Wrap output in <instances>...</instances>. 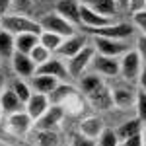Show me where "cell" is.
I'll return each instance as SVG.
<instances>
[{
	"instance_id": "5b68a950",
	"label": "cell",
	"mask_w": 146,
	"mask_h": 146,
	"mask_svg": "<svg viewBox=\"0 0 146 146\" xmlns=\"http://www.w3.org/2000/svg\"><path fill=\"white\" fill-rule=\"evenodd\" d=\"M90 70L100 74V76H105V78H115L121 72V58L96 53V56H94V60L90 64Z\"/></svg>"
},
{
	"instance_id": "7bdbcfd3",
	"label": "cell",
	"mask_w": 146,
	"mask_h": 146,
	"mask_svg": "<svg viewBox=\"0 0 146 146\" xmlns=\"http://www.w3.org/2000/svg\"><path fill=\"white\" fill-rule=\"evenodd\" d=\"M0 146H6V144H0Z\"/></svg>"
},
{
	"instance_id": "74e56055",
	"label": "cell",
	"mask_w": 146,
	"mask_h": 146,
	"mask_svg": "<svg viewBox=\"0 0 146 146\" xmlns=\"http://www.w3.org/2000/svg\"><path fill=\"white\" fill-rule=\"evenodd\" d=\"M6 88V78H4V74H0V92Z\"/></svg>"
},
{
	"instance_id": "44dd1931",
	"label": "cell",
	"mask_w": 146,
	"mask_h": 146,
	"mask_svg": "<svg viewBox=\"0 0 146 146\" xmlns=\"http://www.w3.org/2000/svg\"><path fill=\"white\" fill-rule=\"evenodd\" d=\"M16 53V35H12L10 31H6L4 27L0 29V58L2 60H10Z\"/></svg>"
},
{
	"instance_id": "b9f144b4",
	"label": "cell",
	"mask_w": 146,
	"mask_h": 146,
	"mask_svg": "<svg viewBox=\"0 0 146 146\" xmlns=\"http://www.w3.org/2000/svg\"><path fill=\"white\" fill-rule=\"evenodd\" d=\"M22 2H25V4H27V2H29V0H22Z\"/></svg>"
},
{
	"instance_id": "484cf974",
	"label": "cell",
	"mask_w": 146,
	"mask_h": 146,
	"mask_svg": "<svg viewBox=\"0 0 146 146\" xmlns=\"http://www.w3.org/2000/svg\"><path fill=\"white\" fill-rule=\"evenodd\" d=\"M10 88L16 92V96L23 101V105H25V101L31 98V94H33V88H31V84L29 82H25V78H16L14 82L10 84Z\"/></svg>"
},
{
	"instance_id": "8d00e7d4",
	"label": "cell",
	"mask_w": 146,
	"mask_h": 146,
	"mask_svg": "<svg viewBox=\"0 0 146 146\" xmlns=\"http://www.w3.org/2000/svg\"><path fill=\"white\" fill-rule=\"evenodd\" d=\"M127 4H129V0H117V6L119 8H125L127 10Z\"/></svg>"
},
{
	"instance_id": "7a4b0ae2",
	"label": "cell",
	"mask_w": 146,
	"mask_h": 146,
	"mask_svg": "<svg viewBox=\"0 0 146 146\" xmlns=\"http://www.w3.org/2000/svg\"><path fill=\"white\" fill-rule=\"evenodd\" d=\"M92 45L96 47V53L105 55V56H117V58H121L127 51L133 49L129 41H123V39H111V37H100V35H94Z\"/></svg>"
},
{
	"instance_id": "ab89813d",
	"label": "cell",
	"mask_w": 146,
	"mask_h": 146,
	"mask_svg": "<svg viewBox=\"0 0 146 146\" xmlns=\"http://www.w3.org/2000/svg\"><path fill=\"white\" fill-rule=\"evenodd\" d=\"M72 146H80V140H76V142H74V144H72Z\"/></svg>"
},
{
	"instance_id": "30bf717a",
	"label": "cell",
	"mask_w": 146,
	"mask_h": 146,
	"mask_svg": "<svg viewBox=\"0 0 146 146\" xmlns=\"http://www.w3.org/2000/svg\"><path fill=\"white\" fill-rule=\"evenodd\" d=\"M37 72L39 74H49V76H55L58 78L60 82H68L72 78L70 72H68V66H66V60L60 58V56L53 55L47 62H43L41 66H37Z\"/></svg>"
},
{
	"instance_id": "d590c367",
	"label": "cell",
	"mask_w": 146,
	"mask_h": 146,
	"mask_svg": "<svg viewBox=\"0 0 146 146\" xmlns=\"http://www.w3.org/2000/svg\"><path fill=\"white\" fill-rule=\"evenodd\" d=\"M140 136H142V146H146V123H142V129H140Z\"/></svg>"
},
{
	"instance_id": "60d3db41",
	"label": "cell",
	"mask_w": 146,
	"mask_h": 146,
	"mask_svg": "<svg viewBox=\"0 0 146 146\" xmlns=\"http://www.w3.org/2000/svg\"><path fill=\"white\" fill-rule=\"evenodd\" d=\"M0 29H2V18H0Z\"/></svg>"
},
{
	"instance_id": "ba28073f",
	"label": "cell",
	"mask_w": 146,
	"mask_h": 146,
	"mask_svg": "<svg viewBox=\"0 0 146 146\" xmlns=\"http://www.w3.org/2000/svg\"><path fill=\"white\" fill-rule=\"evenodd\" d=\"M133 23H125V22H113L111 25L105 27H98V29H86L90 35H100V37H111V39H123L127 41L133 35Z\"/></svg>"
},
{
	"instance_id": "7402d4cb",
	"label": "cell",
	"mask_w": 146,
	"mask_h": 146,
	"mask_svg": "<svg viewBox=\"0 0 146 146\" xmlns=\"http://www.w3.org/2000/svg\"><path fill=\"white\" fill-rule=\"evenodd\" d=\"M37 43H39V35H35V33H22V35H16V51H18V53L29 55Z\"/></svg>"
},
{
	"instance_id": "e0dca14e",
	"label": "cell",
	"mask_w": 146,
	"mask_h": 146,
	"mask_svg": "<svg viewBox=\"0 0 146 146\" xmlns=\"http://www.w3.org/2000/svg\"><path fill=\"white\" fill-rule=\"evenodd\" d=\"M55 12H58L62 18H66L68 22H72L76 27L80 23V2L78 0H60L55 6Z\"/></svg>"
},
{
	"instance_id": "3957f363",
	"label": "cell",
	"mask_w": 146,
	"mask_h": 146,
	"mask_svg": "<svg viewBox=\"0 0 146 146\" xmlns=\"http://www.w3.org/2000/svg\"><path fill=\"white\" fill-rule=\"evenodd\" d=\"M39 23H41V27L45 31L58 33L60 37H70V35L76 33V25L72 22H68L66 18H62L58 12H49V14H45L39 20Z\"/></svg>"
},
{
	"instance_id": "4316f807",
	"label": "cell",
	"mask_w": 146,
	"mask_h": 146,
	"mask_svg": "<svg viewBox=\"0 0 146 146\" xmlns=\"http://www.w3.org/2000/svg\"><path fill=\"white\" fill-rule=\"evenodd\" d=\"M29 56H31V60H33L37 66H41L43 62H47V60L53 56V53H51L47 47H43L41 43H37V45L33 47V51L29 53Z\"/></svg>"
},
{
	"instance_id": "1f68e13d",
	"label": "cell",
	"mask_w": 146,
	"mask_h": 146,
	"mask_svg": "<svg viewBox=\"0 0 146 146\" xmlns=\"http://www.w3.org/2000/svg\"><path fill=\"white\" fill-rule=\"evenodd\" d=\"M119 146H142V136H140V133H136V135H133V136H129V138H125V140H121Z\"/></svg>"
},
{
	"instance_id": "277c9868",
	"label": "cell",
	"mask_w": 146,
	"mask_h": 146,
	"mask_svg": "<svg viewBox=\"0 0 146 146\" xmlns=\"http://www.w3.org/2000/svg\"><path fill=\"white\" fill-rule=\"evenodd\" d=\"M94 56H96V47L92 45V43H88V45L84 47L80 53H76L74 56H70L66 60L70 76L72 78H80L86 70H90V64H92V60H94Z\"/></svg>"
},
{
	"instance_id": "83f0119b",
	"label": "cell",
	"mask_w": 146,
	"mask_h": 146,
	"mask_svg": "<svg viewBox=\"0 0 146 146\" xmlns=\"http://www.w3.org/2000/svg\"><path fill=\"white\" fill-rule=\"evenodd\" d=\"M119 142L121 140L115 133V129H111V127H105L100 138H98V146H119Z\"/></svg>"
},
{
	"instance_id": "f35d334b",
	"label": "cell",
	"mask_w": 146,
	"mask_h": 146,
	"mask_svg": "<svg viewBox=\"0 0 146 146\" xmlns=\"http://www.w3.org/2000/svg\"><path fill=\"white\" fill-rule=\"evenodd\" d=\"M4 117V109H2V105H0V119Z\"/></svg>"
},
{
	"instance_id": "2e32d148",
	"label": "cell",
	"mask_w": 146,
	"mask_h": 146,
	"mask_svg": "<svg viewBox=\"0 0 146 146\" xmlns=\"http://www.w3.org/2000/svg\"><path fill=\"white\" fill-rule=\"evenodd\" d=\"M136 94L138 92H135L131 86H117L115 90H111V101H113V105H117L121 109H127V107L136 103Z\"/></svg>"
},
{
	"instance_id": "9c48e42d",
	"label": "cell",
	"mask_w": 146,
	"mask_h": 146,
	"mask_svg": "<svg viewBox=\"0 0 146 146\" xmlns=\"http://www.w3.org/2000/svg\"><path fill=\"white\" fill-rule=\"evenodd\" d=\"M6 123H8V131H10L12 135L16 136H25L29 131H31V127H33V119L29 117V113L22 109V111H16V113H10V115H6Z\"/></svg>"
},
{
	"instance_id": "6da1fadb",
	"label": "cell",
	"mask_w": 146,
	"mask_h": 146,
	"mask_svg": "<svg viewBox=\"0 0 146 146\" xmlns=\"http://www.w3.org/2000/svg\"><path fill=\"white\" fill-rule=\"evenodd\" d=\"M2 27L6 31H10L12 35H22V33H35L39 35L43 31L41 23L29 18V16H23V14H6L2 16Z\"/></svg>"
},
{
	"instance_id": "7c38bea8",
	"label": "cell",
	"mask_w": 146,
	"mask_h": 146,
	"mask_svg": "<svg viewBox=\"0 0 146 146\" xmlns=\"http://www.w3.org/2000/svg\"><path fill=\"white\" fill-rule=\"evenodd\" d=\"M12 62V70L16 72L18 78H31L35 72H37V64L31 60L29 55H23V53H14V56L10 58Z\"/></svg>"
},
{
	"instance_id": "8fae6325",
	"label": "cell",
	"mask_w": 146,
	"mask_h": 146,
	"mask_svg": "<svg viewBox=\"0 0 146 146\" xmlns=\"http://www.w3.org/2000/svg\"><path fill=\"white\" fill-rule=\"evenodd\" d=\"M86 45H88L86 35L76 31L74 35H70V37H64V39H62V43H60V47H58V51H56L55 55L60 56V58H64V60H68L70 56H74L76 53H80Z\"/></svg>"
},
{
	"instance_id": "4fadbf2b",
	"label": "cell",
	"mask_w": 146,
	"mask_h": 146,
	"mask_svg": "<svg viewBox=\"0 0 146 146\" xmlns=\"http://www.w3.org/2000/svg\"><path fill=\"white\" fill-rule=\"evenodd\" d=\"M64 107L62 105H55L51 103L49 109H47L37 121H35V129H55L60 125V121L64 119Z\"/></svg>"
},
{
	"instance_id": "ac0fdd59",
	"label": "cell",
	"mask_w": 146,
	"mask_h": 146,
	"mask_svg": "<svg viewBox=\"0 0 146 146\" xmlns=\"http://www.w3.org/2000/svg\"><path fill=\"white\" fill-rule=\"evenodd\" d=\"M0 105H2V109H4V115H10V113L25 109L23 101L16 96V92L12 90V88H4V90L0 92Z\"/></svg>"
},
{
	"instance_id": "d6a6232c",
	"label": "cell",
	"mask_w": 146,
	"mask_h": 146,
	"mask_svg": "<svg viewBox=\"0 0 146 146\" xmlns=\"http://www.w3.org/2000/svg\"><path fill=\"white\" fill-rule=\"evenodd\" d=\"M127 10L131 12H138V10H146V0H129L127 4Z\"/></svg>"
},
{
	"instance_id": "8992f818",
	"label": "cell",
	"mask_w": 146,
	"mask_h": 146,
	"mask_svg": "<svg viewBox=\"0 0 146 146\" xmlns=\"http://www.w3.org/2000/svg\"><path fill=\"white\" fill-rule=\"evenodd\" d=\"M144 66V62H142V58L140 55L136 53L135 49H131V51H127L123 56H121V76H123L125 82H136L138 76H140V70Z\"/></svg>"
},
{
	"instance_id": "4dcf8cb0",
	"label": "cell",
	"mask_w": 146,
	"mask_h": 146,
	"mask_svg": "<svg viewBox=\"0 0 146 146\" xmlns=\"http://www.w3.org/2000/svg\"><path fill=\"white\" fill-rule=\"evenodd\" d=\"M135 51L140 55L142 62L146 64V33H138L135 39Z\"/></svg>"
},
{
	"instance_id": "5bb4252c",
	"label": "cell",
	"mask_w": 146,
	"mask_h": 146,
	"mask_svg": "<svg viewBox=\"0 0 146 146\" xmlns=\"http://www.w3.org/2000/svg\"><path fill=\"white\" fill-rule=\"evenodd\" d=\"M49 105H51V101H49V96H47V94L33 92L31 98L25 101V111L29 113V117H31L33 121H37V119L49 109Z\"/></svg>"
},
{
	"instance_id": "d6986e66",
	"label": "cell",
	"mask_w": 146,
	"mask_h": 146,
	"mask_svg": "<svg viewBox=\"0 0 146 146\" xmlns=\"http://www.w3.org/2000/svg\"><path fill=\"white\" fill-rule=\"evenodd\" d=\"M29 84H31L33 92H39V94H47V96H49V94L60 84V80L55 78V76H49V74H39V72H35L33 76H31V80H29Z\"/></svg>"
},
{
	"instance_id": "ffe728a7",
	"label": "cell",
	"mask_w": 146,
	"mask_h": 146,
	"mask_svg": "<svg viewBox=\"0 0 146 146\" xmlns=\"http://www.w3.org/2000/svg\"><path fill=\"white\" fill-rule=\"evenodd\" d=\"M35 146H60V136L55 129H37L33 136Z\"/></svg>"
},
{
	"instance_id": "f546056e",
	"label": "cell",
	"mask_w": 146,
	"mask_h": 146,
	"mask_svg": "<svg viewBox=\"0 0 146 146\" xmlns=\"http://www.w3.org/2000/svg\"><path fill=\"white\" fill-rule=\"evenodd\" d=\"M136 117L142 121V123H146V94H142V92H138L136 94Z\"/></svg>"
},
{
	"instance_id": "52a82bcc",
	"label": "cell",
	"mask_w": 146,
	"mask_h": 146,
	"mask_svg": "<svg viewBox=\"0 0 146 146\" xmlns=\"http://www.w3.org/2000/svg\"><path fill=\"white\" fill-rule=\"evenodd\" d=\"M115 22L109 16H103L98 10H94L88 4H82L80 2V23L86 27V29H98V27H105V25H111Z\"/></svg>"
},
{
	"instance_id": "f1b7e54d",
	"label": "cell",
	"mask_w": 146,
	"mask_h": 146,
	"mask_svg": "<svg viewBox=\"0 0 146 146\" xmlns=\"http://www.w3.org/2000/svg\"><path fill=\"white\" fill-rule=\"evenodd\" d=\"M131 20H133V27L138 29L140 33H146V10H138L131 14Z\"/></svg>"
},
{
	"instance_id": "e575fe53",
	"label": "cell",
	"mask_w": 146,
	"mask_h": 146,
	"mask_svg": "<svg viewBox=\"0 0 146 146\" xmlns=\"http://www.w3.org/2000/svg\"><path fill=\"white\" fill-rule=\"evenodd\" d=\"M12 4H14V0H0V18L6 16V14H10Z\"/></svg>"
},
{
	"instance_id": "836d02e7",
	"label": "cell",
	"mask_w": 146,
	"mask_h": 146,
	"mask_svg": "<svg viewBox=\"0 0 146 146\" xmlns=\"http://www.w3.org/2000/svg\"><path fill=\"white\" fill-rule=\"evenodd\" d=\"M136 84H138V92L146 94V64L142 66V70H140V76L136 80Z\"/></svg>"
},
{
	"instance_id": "d4e9b609",
	"label": "cell",
	"mask_w": 146,
	"mask_h": 146,
	"mask_svg": "<svg viewBox=\"0 0 146 146\" xmlns=\"http://www.w3.org/2000/svg\"><path fill=\"white\" fill-rule=\"evenodd\" d=\"M62 39H64V37H60L58 33L45 31V29L39 33V43H41L43 47H47V49H49L53 55H55L56 51H58V47H60V43H62Z\"/></svg>"
},
{
	"instance_id": "603a6c76",
	"label": "cell",
	"mask_w": 146,
	"mask_h": 146,
	"mask_svg": "<svg viewBox=\"0 0 146 146\" xmlns=\"http://www.w3.org/2000/svg\"><path fill=\"white\" fill-rule=\"evenodd\" d=\"M74 92H76V90H74L70 84H66V82H60L55 90L49 94V101H51V103H55V105H62V103H64V101H66L68 98L74 94Z\"/></svg>"
},
{
	"instance_id": "9a60e30c",
	"label": "cell",
	"mask_w": 146,
	"mask_h": 146,
	"mask_svg": "<svg viewBox=\"0 0 146 146\" xmlns=\"http://www.w3.org/2000/svg\"><path fill=\"white\" fill-rule=\"evenodd\" d=\"M103 129H105L103 121L96 115L84 117L80 121V135H82V138H88V140H98L100 135L103 133Z\"/></svg>"
},
{
	"instance_id": "cb8c5ba5",
	"label": "cell",
	"mask_w": 146,
	"mask_h": 146,
	"mask_svg": "<svg viewBox=\"0 0 146 146\" xmlns=\"http://www.w3.org/2000/svg\"><path fill=\"white\" fill-rule=\"evenodd\" d=\"M140 129H142V121L136 117V119H131V121H125L121 127L115 129V133L119 136V140H125V138H129V136L140 133Z\"/></svg>"
}]
</instances>
